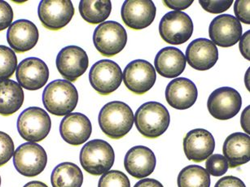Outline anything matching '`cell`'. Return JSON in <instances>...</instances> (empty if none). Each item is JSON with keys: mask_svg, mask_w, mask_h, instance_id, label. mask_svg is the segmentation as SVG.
I'll list each match as a JSON object with an SVG mask.
<instances>
[{"mask_svg": "<svg viewBox=\"0 0 250 187\" xmlns=\"http://www.w3.org/2000/svg\"><path fill=\"white\" fill-rule=\"evenodd\" d=\"M98 121L101 131L107 137L118 140L130 132L135 116L129 105L123 102L113 101L101 109Z\"/></svg>", "mask_w": 250, "mask_h": 187, "instance_id": "obj_1", "label": "cell"}, {"mask_svg": "<svg viewBox=\"0 0 250 187\" xmlns=\"http://www.w3.org/2000/svg\"><path fill=\"white\" fill-rule=\"evenodd\" d=\"M42 103L45 109L52 115L65 116L76 109L79 93L71 82L66 80H56L44 89Z\"/></svg>", "mask_w": 250, "mask_h": 187, "instance_id": "obj_2", "label": "cell"}, {"mask_svg": "<svg viewBox=\"0 0 250 187\" xmlns=\"http://www.w3.org/2000/svg\"><path fill=\"white\" fill-rule=\"evenodd\" d=\"M135 126L145 138H159L169 128L170 116L167 108L158 102L142 104L135 112Z\"/></svg>", "mask_w": 250, "mask_h": 187, "instance_id": "obj_3", "label": "cell"}, {"mask_svg": "<svg viewBox=\"0 0 250 187\" xmlns=\"http://www.w3.org/2000/svg\"><path fill=\"white\" fill-rule=\"evenodd\" d=\"M115 154L112 146L105 141L94 139L86 143L80 152V164L89 174L100 176L113 167Z\"/></svg>", "mask_w": 250, "mask_h": 187, "instance_id": "obj_4", "label": "cell"}, {"mask_svg": "<svg viewBox=\"0 0 250 187\" xmlns=\"http://www.w3.org/2000/svg\"><path fill=\"white\" fill-rule=\"evenodd\" d=\"M52 129V120L47 112L38 107H30L18 119V131L21 137L30 143L44 140Z\"/></svg>", "mask_w": 250, "mask_h": 187, "instance_id": "obj_5", "label": "cell"}, {"mask_svg": "<svg viewBox=\"0 0 250 187\" xmlns=\"http://www.w3.org/2000/svg\"><path fill=\"white\" fill-rule=\"evenodd\" d=\"M93 42L97 51L104 56H115L125 48L127 33L120 23L105 21L96 28Z\"/></svg>", "mask_w": 250, "mask_h": 187, "instance_id": "obj_6", "label": "cell"}, {"mask_svg": "<svg viewBox=\"0 0 250 187\" xmlns=\"http://www.w3.org/2000/svg\"><path fill=\"white\" fill-rule=\"evenodd\" d=\"M47 164L44 148L36 143H23L13 155V165L19 173L25 177H36L43 172Z\"/></svg>", "mask_w": 250, "mask_h": 187, "instance_id": "obj_7", "label": "cell"}, {"mask_svg": "<svg viewBox=\"0 0 250 187\" xmlns=\"http://www.w3.org/2000/svg\"><path fill=\"white\" fill-rule=\"evenodd\" d=\"M89 81L97 93L107 96L119 88L123 81V71L113 60L101 59L91 67Z\"/></svg>", "mask_w": 250, "mask_h": 187, "instance_id": "obj_8", "label": "cell"}, {"mask_svg": "<svg viewBox=\"0 0 250 187\" xmlns=\"http://www.w3.org/2000/svg\"><path fill=\"white\" fill-rule=\"evenodd\" d=\"M193 23L187 13L172 11L162 18L159 34L165 42L171 45H181L188 42L193 34Z\"/></svg>", "mask_w": 250, "mask_h": 187, "instance_id": "obj_9", "label": "cell"}, {"mask_svg": "<svg viewBox=\"0 0 250 187\" xmlns=\"http://www.w3.org/2000/svg\"><path fill=\"white\" fill-rule=\"evenodd\" d=\"M242 106L240 93L230 87H221L211 93L207 108L213 118L227 121L236 116Z\"/></svg>", "mask_w": 250, "mask_h": 187, "instance_id": "obj_10", "label": "cell"}, {"mask_svg": "<svg viewBox=\"0 0 250 187\" xmlns=\"http://www.w3.org/2000/svg\"><path fill=\"white\" fill-rule=\"evenodd\" d=\"M123 79L126 88L132 93L142 95L154 86L157 74L154 67L145 59H135L125 67Z\"/></svg>", "mask_w": 250, "mask_h": 187, "instance_id": "obj_11", "label": "cell"}, {"mask_svg": "<svg viewBox=\"0 0 250 187\" xmlns=\"http://www.w3.org/2000/svg\"><path fill=\"white\" fill-rule=\"evenodd\" d=\"M74 13V5L69 0H43L38 9L42 25L52 31L65 27L71 21Z\"/></svg>", "mask_w": 250, "mask_h": 187, "instance_id": "obj_12", "label": "cell"}, {"mask_svg": "<svg viewBox=\"0 0 250 187\" xmlns=\"http://www.w3.org/2000/svg\"><path fill=\"white\" fill-rule=\"evenodd\" d=\"M60 74L69 82L76 81L88 69L86 52L78 46H68L58 53L56 60Z\"/></svg>", "mask_w": 250, "mask_h": 187, "instance_id": "obj_13", "label": "cell"}, {"mask_svg": "<svg viewBox=\"0 0 250 187\" xmlns=\"http://www.w3.org/2000/svg\"><path fill=\"white\" fill-rule=\"evenodd\" d=\"M242 32L240 21L235 17L228 14L214 18L208 27L211 42L221 47H230L236 44L242 36Z\"/></svg>", "mask_w": 250, "mask_h": 187, "instance_id": "obj_14", "label": "cell"}, {"mask_svg": "<svg viewBox=\"0 0 250 187\" xmlns=\"http://www.w3.org/2000/svg\"><path fill=\"white\" fill-rule=\"evenodd\" d=\"M157 8L151 0H127L122 7L123 22L131 30H141L148 27L154 20Z\"/></svg>", "mask_w": 250, "mask_h": 187, "instance_id": "obj_15", "label": "cell"}, {"mask_svg": "<svg viewBox=\"0 0 250 187\" xmlns=\"http://www.w3.org/2000/svg\"><path fill=\"white\" fill-rule=\"evenodd\" d=\"M18 84L28 91H38L47 84L49 69L47 64L36 57H30L21 62L17 68Z\"/></svg>", "mask_w": 250, "mask_h": 187, "instance_id": "obj_16", "label": "cell"}, {"mask_svg": "<svg viewBox=\"0 0 250 187\" xmlns=\"http://www.w3.org/2000/svg\"><path fill=\"white\" fill-rule=\"evenodd\" d=\"M183 146L186 157L193 162L200 163L213 154L215 141L209 131L195 129L187 133Z\"/></svg>", "mask_w": 250, "mask_h": 187, "instance_id": "obj_17", "label": "cell"}, {"mask_svg": "<svg viewBox=\"0 0 250 187\" xmlns=\"http://www.w3.org/2000/svg\"><path fill=\"white\" fill-rule=\"evenodd\" d=\"M40 34L36 25L30 20H18L9 26L7 41L11 48L17 53H25L36 46Z\"/></svg>", "mask_w": 250, "mask_h": 187, "instance_id": "obj_18", "label": "cell"}, {"mask_svg": "<svg viewBox=\"0 0 250 187\" xmlns=\"http://www.w3.org/2000/svg\"><path fill=\"white\" fill-rule=\"evenodd\" d=\"M198 91L193 81L185 77H177L167 85L166 99L169 106L177 110H186L193 106Z\"/></svg>", "mask_w": 250, "mask_h": 187, "instance_id": "obj_19", "label": "cell"}, {"mask_svg": "<svg viewBox=\"0 0 250 187\" xmlns=\"http://www.w3.org/2000/svg\"><path fill=\"white\" fill-rule=\"evenodd\" d=\"M92 133V126L87 116L74 112L64 116L60 125L62 138L72 146H79L86 143Z\"/></svg>", "mask_w": 250, "mask_h": 187, "instance_id": "obj_20", "label": "cell"}, {"mask_svg": "<svg viewBox=\"0 0 250 187\" xmlns=\"http://www.w3.org/2000/svg\"><path fill=\"white\" fill-rule=\"evenodd\" d=\"M157 160L154 153L145 146H135L128 150L124 159L126 172L136 179L148 177L154 171Z\"/></svg>", "mask_w": 250, "mask_h": 187, "instance_id": "obj_21", "label": "cell"}, {"mask_svg": "<svg viewBox=\"0 0 250 187\" xmlns=\"http://www.w3.org/2000/svg\"><path fill=\"white\" fill-rule=\"evenodd\" d=\"M185 58L191 68L198 71H206L218 61V50L210 40L197 38L188 45Z\"/></svg>", "mask_w": 250, "mask_h": 187, "instance_id": "obj_22", "label": "cell"}, {"mask_svg": "<svg viewBox=\"0 0 250 187\" xmlns=\"http://www.w3.org/2000/svg\"><path fill=\"white\" fill-rule=\"evenodd\" d=\"M186 62L185 56L180 50L174 47H165L155 57V69L161 76L174 78L184 73Z\"/></svg>", "mask_w": 250, "mask_h": 187, "instance_id": "obj_23", "label": "cell"}, {"mask_svg": "<svg viewBox=\"0 0 250 187\" xmlns=\"http://www.w3.org/2000/svg\"><path fill=\"white\" fill-rule=\"evenodd\" d=\"M223 152L230 168H235L250 162V135L240 132L231 133L223 143Z\"/></svg>", "mask_w": 250, "mask_h": 187, "instance_id": "obj_24", "label": "cell"}, {"mask_svg": "<svg viewBox=\"0 0 250 187\" xmlns=\"http://www.w3.org/2000/svg\"><path fill=\"white\" fill-rule=\"evenodd\" d=\"M25 99L22 87L13 80L0 81V115L12 116L19 111Z\"/></svg>", "mask_w": 250, "mask_h": 187, "instance_id": "obj_25", "label": "cell"}, {"mask_svg": "<svg viewBox=\"0 0 250 187\" xmlns=\"http://www.w3.org/2000/svg\"><path fill=\"white\" fill-rule=\"evenodd\" d=\"M51 182L53 187H82L83 174L74 163H62L52 171Z\"/></svg>", "mask_w": 250, "mask_h": 187, "instance_id": "obj_26", "label": "cell"}, {"mask_svg": "<svg viewBox=\"0 0 250 187\" xmlns=\"http://www.w3.org/2000/svg\"><path fill=\"white\" fill-rule=\"evenodd\" d=\"M79 9L80 15L86 22L91 25H101L110 16L112 3L109 0H82Z\"/></svg>", "mask_w": 250, "mask_h": 187, "instance_id": "obj_27", "label": "cell"}, {"mask_svg": "<svg viewBox=\"0 0 250 187\" xmlns=\"http://www.w3.org/2000/svg\"><path fill=\"white\" fill-rule=\"evenodd\" d=\"M178 187H210V175L198 165L184 168L178 176Z\"/></svg>", "mask_w": 250, "mask_h": 187, "instance_id": "obj_28", "label": "cell"}, {"mask_svg": "<svg viewBox=\"0 0 250 187\" xmlns=\"http://www.w3.org/2000/svg\"><path fill=\"white\" fill-rule=\"evenodd\" d=\"M18 68V57L9 47L0 45V81L8 80Z\"/></svg>", "mask_w": 250, "mask_h": 187, "instance_id": "obj_29", "label": "cell"}, {"mask_svg": "<svg viewBox=\"0 0 250 187\" xmlns=\"http://www.w3.org/2000/svg\"><path fill=\"white\" fill-rule=\"evenodd\" d=\"M98 187H130V182L124 172L111 170L102 175Z\"/></svg>", "mask_w": 250, "mask_h": 187, "instance_id": "obj_30", "label": "cell"}, {"mask_svg": "<svg viewBox=\"0 0 250 187\" xmlns=\"http://www.w3.org/2000/svg\"><path fill=\"white\" fill-rule=\"evenodd\" d=\"M206 168L208 174L213 177H221L228 172L229 165L223 155L215 154L206 159Z\"/></svg>", "mask_w": 250, "mask_h": 187, "instance_id": "obj_31", "label": "cell"}, {"mask_svg": "<svg viewBox=\"0 0 250 187\" xmlns=\"http://www.w3.org/2000/svg\"><path fill=\"white\" fill-rule=\"evenodd\" d=\"M15 152L13 138L8 133L0 131V167L5 165Z\"/></svg>", "mask_w": 250, "mask_h": 187, "instance_id": "obj_32", "label": "cell"}, {"mask_svg": "<svg viewBox=\"0 0 250 187\" xmlns=\"http://www.w3.org/2000/svg\"><path fill=\"white\" fill-rule=\"evenodd\" d=\"M201 7L204 10L206 11L207 13H213V14H219V13H224L228 11L230 8V6L233 3V1H206V0H201L199 1Z\"/></svg>", "mask_w": 250, "mask_h": 187, "instance_id": "obj_33", "label": "cell"}, {"mask_svg": "<svg viewBox=\"0 0 250 187\" xmlns=\"http://www.w3.org/2000/svg\"><path fill=\"white\" fill-rule=\"evenodd\" d=\"M13 8L5 1L0 0V32L9 27L13 22Z\"/></svg>", "mask_w": 250, "mask_h": 187, "instance_id": "obj_34", "label": "cell"}, {"mask_svg": "<svg viewBox=\"0 0 250 187\" xmlns=\"http://www.w3.org/2000/svg\"><path fill=\"white\" fill-rule=\"evenodd\" d=\"M250 1L237 0L234 5V13L236 19L246 25L250 24Z\"/></svg>", "mask_w": 250, "mask_h": 187, "instance_id": "obj_35", "label": "cell"}, {"mask_svg": "<svg viewBox=\"0 0 250 187\" xmlns=\"http://www.w3.org/2000/svg\"><path fill=\"white\" fill-rule=\"evenodd\" d=\"M214 187H246L245 183L238 177L226 176L216 182Z\"/></svg>", "mask_w": 250, "mask_h": 187, "instance_id": "obj_36", "label": "cell"}, {"mask_svg": "<svg viewBox=\"0 0 250 187\" xmlns=\"http://www.w3.org/2000/svg\"><path fill=\"white\" fill-rule=\"evenodd\" d=\"M250 30L244 34L243 36H241L240 39V53L243 56L245 57V59L248 60H250Z\"/></svg>", "mask_w": 250, "mask_h": 187, "instance_id": "obj_37", "label": "cell"}, {"mask_svg": "<svg viewBox=\"0 0 250 187\" xmlns=\"http://www.w3.org/2000/svg\"><path fill=\"white\" fill-rule=\"evenodd\" d=\"M163 3L169 8L174 9V11H180L181 12V10H184V9L189 8L193 3V1L192 0H191V1H189V0L188 1H184V0H182V1L165 0V1H163Z\"/></svg>", "mask_w": 250, "mask_h": 187, "instance_id": "obj_38", "label": "cell"}, {"mask_svg": "<svg viewBox=\"0 0 250 187\" xmlns=\"http://www.w3.org/2000/svg\"><path fill=\"white\" fill-rule=\"evenodd\" d=\"M250 106L246 107L245 110L243 111L240 117V125L243 130L250 135Z\"/></svg>", "mask_w": 250, "mask_h": 187, "instance_id": "obj_39", "label": "cell"}, {"mask_svg": "<svg viewBox=\"0 0 250 187\" xmlns=\"http://www.w3.org/2000/svg\"><path fill=\"white\" fill-rule=\"evenodd\" d=\"M134 187H164L163 185L157 181V180L152 179V178H145V179L140 180Z\"/></svg>", "mask_w": 250, "mask_h": 187, "instance_id": "obj_40", "label": "cell"}, {"mask_svg": "<svg viewBox=\"0 0 250 187\" xmlns=\"http://www.w3.org/2000/svg\"><path fill=\"white\" fill-rule=\"evenodd\" d=\"M23 187H48L47 185L42 182L39 181H33V182H28L27 184H25Z\"/></svg>", "mask_w": 250, "mask_h": 187, "instance_id": "obj_41", "label": "cell"}, {"mask_svg": "<svg viewBox=\"0 0 250 187\" xmlns=\"http://www.w3.org/2000/svg\"><path fill=\"white\" fill-rule=\"evenodd\" d=\"M250 73V68H249V69H248L247 73H246V75H245V85H246V87H247L248 90L250 91V85L248 84V74Z\"/></svg>", "mask_w": 250, "mask_h": 187, "instance_id": "obj_42", "label": "cell"}, {"mask_svg": "<svg viewBox=\"0 0 250 187\" xmlns=\"http://www.w3.org/2000/svg\"><path fill=\"white\" fill-rule=\"evenodd\" d=\"M1 183H2V180H1V176H0V187H1Z\"/></svg>", "mask_w": 250, "mask_h": 187, "instance_id": "obj_43", "label": "cell"}]
</instances>
